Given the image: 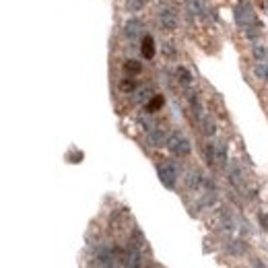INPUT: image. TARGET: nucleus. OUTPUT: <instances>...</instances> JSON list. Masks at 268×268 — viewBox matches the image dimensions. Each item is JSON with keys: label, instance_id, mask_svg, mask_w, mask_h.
Segmentation results:
<instances>
[{"label": "nucleus", "instance_id": "obj_1", "mask_svg": "<svg viewBox=\"0 0 268 268\" xmlns=\"http://www.w3.org/2000/svg\"><path fill=\"white\" fill-rule=\"evenodd\" d=\"M157 21L163 31H176L179 27V17L169 0H161L159 11H157Z\"/></svg>", "mask_w": 268, "mask_h": 268}, {"label": "nucleus", "instance_id": "obj_2", "mask_svg": "<svg viewBox=\"0 0 268 268\" xmlns=\"http://www.w3.org/2000/svg\"><path fill=\"white\" fill-rule=\"evenodd\" d=\"M165 146L169 149L171 155H176V157H188V155L192 153V143H190V138L184 136L181 132H178V130L167 134Z\"/></svg>", "mask_w": 268, "mask_h": 268}, {"label": "nucleus", "instance_id": "obj_3", "mask_svg": "<svg viewBox=\"0 0 268 268\" xmlns=\"http://www.w3.org/2000/svg\"><path fill=\"white\" fill-rule=\"evenodd\" d=\"M120 260H122V256H120L118 248H109V246L97 248V254H95L97 268H118Z\"/></svg>", "mask_w": 268, "mask_h": 268}, {"label": "nucleus", "instance_id": "obj_4", "mask_svg": "<svg viewBox=\"0 0 268 268\" xmlns=\"http://www.w3.org/2000/svg\"><path fill=\"white\" fill-rule=\"evenodd\" d=\"M157 174H159L161 184L165 188H169V190L176 188V184H178V167L171 161H161L157 165Z\"/></svg>", "mask_w": 268, "mask_h": 268}, {"label": "nucleus", "instance_id": "obj_5", "mask_svg": "<svg viewBox=\"0 0 268 268\" xmlns=\"http://www.w3.org/2000/svg\"><path fill=\"white\" fill-rule=\"evenodd\" d=\"M186 11L192 17L202 19V21L213 19V11H211V6L206 4L204 0H186Z\"/></svg>", "mask_w": 268, "mask_h": 268}, {"label": "nucleus", "instance_id": "obj_6", "mask_svg": "<svg viewBox=\"0 0 268 268\" xmlns=\"http://www.w3.org/2000/svg\"><path fill=\"white\" fill-rule=\"evenodd\" d=\"M122 264L124 268H143L144 260H143V252L141 248H136L132 244H128L126 252H124V258H122Z\"/></svg>", "mask_w": 268, "mask_h": 268}, {"label": "nucleus", "instance_id": "obj_7", "mask_svg": "<svg viewBox=\"0 0 268 268\" xmlns=\"http://www.w3.org/2000/svg\"><path fill=\"white\" fill-rule=\"evenodd\" d=\"M227 178H229L231 186L235 188L237 192H241V194L246 192V178H244V171H241L239 163H235V161L231 163V165H229V174H227Z\"/></svg>", "mask_w": 268, "mask_h": 268}, {"label": "nucleus", "instance_id": "obj_8", "mask_svg": "<svg viewBox=\"0 0 268 268\" xmlns=\"http://www.w3.org/2000/svg\"><path fill=\"white\" fill-rule=\"evenodd\" d=\"M124 36L128 37V39H141L143 37V31H144V23L141 21V19H128L126 23H124Z\"/></svg>", "mask_w": 268, "mask_h": 268}, {"label": "nucleus", "instance_id": "obj_9", "mask_svg": "<svg viewBox=\"0 0 268 268\" xmlns=\"http://www.w3.org/2000/svg\"><path fill=\"white\" fill-rule=\"evenodd\" d=\"M165 138H167L165 130L159 126H153L151 130H146V144L153 146V149H159V146L165 144Z\"/></svg>", "mask_w": 268, "mask_h": 268}, {"label": "nucleus", "instance_id": "obj_10", "mask_svg": "<svg viewBox=\"0 0 268 268\" xmlns=\"http://www.w3.org/2000/svg\"><path fill=\"white\" fill-rule=\"evenodd\" d=\"M198 126H200V132L206 136V138H213L214 134H217V122L213 120V116H202L200 120H198Z\"/></svg>", "mask_w": 268, "mask_h": 268}, {"label": "nucleus", "instance_id": "obj_11", "mask_svg": "<svg viewBox=\"0 0 268 268\" xmlns=\"http://www.w3.org/2000/svg\"><path fill=\"white\" fill-rule=\"evenodd\" d=\"M204 184V176L198 169H190L186 174V188L188 190H200Z\"/></svg>", "mask_w": 268, "mask_h": 268}, {"label": "nucleus", "instance_id": "obj_12", "mask_svg": "<svg viewBox=\"0 0 268 268\" xmlns=\"http://www.w3.org/2000/svg\"><path fill=\"white\" fill-rule=\"evenodd\" d=\"M229 157H227V144L225 143H214V165L227 167Z\"/></svg>", "mask_w": 268, "mask_h": 268}, {"label": "nucleus", "instance_id": "obj_13", "mask_svg": "<svg viewBox=\"0 0 268 268\" xmlns=\"http://www.w3.org/2000/svg\"><path fill=\"white\" fill-rule=\"evenodd\" d=\"M176 79H178V83L181 85V87H192V83H194V74L190 72V68H186V66H178V68H176Z\"/></svg>", "mask_w": 268, "mask_h": 268}, {"label": "nucleus", "instance_id": "obj_14", "mask_svg": "<svg viewBox=\"0 0 268 268\" xmlns=\"http://www.w3.org/2000/svg\"><path fill=\"white\" fill-rule=\"evenodd\" d=\"M141 54L146 60H153L155 58V39L151 36H143L141 37Z\"/></svg>", "mask_w": 268, "mask_h": 268}, {"label": "nucleus", "instance_id": "obj_15", "mask_svg": "<svg viewBox=\"0 0 268 268\" xmlns=\"http://www.w3.org/2000/svg\"><path fill=\"white\" fill-rule=\"evenodd\" d=\"M161 54H163V58H167V60H178L179 52H178V46L171 39H163L161 41Z\"/></svg>", "mask_w": 268, "mask_h": 268}, {"label": "nucleus", "instance_id": "obj_16", "mask_svg": "<svg viewBox=\"0 0 268 268\" xmlns=\"http://www.w3.org/2000/svg\"><path fill=\"white\" fill-rule=\"evenodd\" d=\"M136 87H138V83L134 81V76H124V79L118 81V91H120V93L130 95V93L136 91Z\"/></svg>", "mask_w": 268, "mask_h": 268}, {"label": "nucleus", "instance_id": "obj_17", "mask_svg": "<svg viewBox=\"0 0 268 268\" xmlns=\"http://www.w3.org/2000/svg\"><path fill=\"white\" fill-rule=\"evenodd\" d=\"M227 252L231 256H244L248 252V244L246 241H241V239H233L227 244Z\"/></svg>", "mask_w": 268, "mask_h": 268}, {"label": "nucleus", "instance_id": "obj_18", "mask_svg": "<svg viewBox=\"0 0 268 268\" xmlns=\"http://www.w3.org/2000/svg\"><path fill=\"white\" fill-rule=\"evenodd\" d=\"M252 58L256 62H268V48L264 44H260V41H256L252 46Z\"/></svg>", "mask_w": 268, "mask_h": 268}, {"label": "nucleus", "instance_id": "obj_19", "mask_svg": "<svg viewBox=\"0 0 268 268\" xmlns=\"http://www.w3.org/2000/svg\"><path fill=\"white\" fill-rule=\"evenodd\" d=\"M163 103H165L163 95H153V97L144 103V106H146V114H155V111H159L163 107Z\"/></svg>", "mask_w": 268, "mask_h": 268}, {"label": "nucleus", "instance_id": "obj_20", "mask_svg": "<svg viewBox=\"0 0 268 268\" xmlns=\"http://www.w3.org/2000/svg\"><path fill=\"white\" fill-rule=\"evenodd\" d=\"M149 0H124V8L128 13H141L146 8Z\"/></svg>", "mask_w": 268, "mask_h": 268}, {"label": "nucleus", "instance_id": "obj_21", "mask_svg": "<svg viewBox=\"0 0 268 268\" xmlns=\"http://www.w3.org/2000/svg\"><path fill=\"white\" fill-rule=\"evenodd\" d=\"M124 71H126L128 76H136V74L143 72V64L138 62V60L130 58V60H126V62H124Z\"/></svg>", "mask_w": 268, "mask_h": 268}, {"label": "nucleus", "instance_id": "obj_22", "mask_svg": "<svg viewBox=\"0 0 268 268\" xmlns=\"http://www.w3.org/2000/svg\"><path fill=\"white\" fill-rule=\"evenodd\" d=\"M153 95L155 93H153L151 87H141V89L136 87V91H134V103H146L153 97Z\"/></svg>", "mask_w": 268, "mask_h": 268}, {"label": "nucleus", "instance_id": "obj_23", "mask_svg": "<svg viewBox=\"0 0 268 268\" xmlns=\"http://www.w3.org/2000/svg\"><path fill=\"white\" fill-rule=\"evenodd\" d=\"M252 72L258 81H264L268 83V62H256L254 68H252Z\"/></svg>", "mask_w": 268, "mask_h": 268}, {"label": "nucleus", "instance_id": "obj_24", "mask_svg": "<svg viewBox=\"0 0 268 268\" xmlns=\"http://www.w3.org/2000/svg\"><path fill=\"white\" fill-rule=\"evenodd\" d=\"M202 157L206 161V165H214V143H206L202 144Z\"/></svg>", "mask_w": 268, "mask_h": 268}, {"label": "nucleus", "instance_id": "obj_25", "mask_svg": "<svg viewBox=\"0 0 268 268\" xmlns=\"http://www.w3.org/2000/svg\"><path fill=\"white\" fill-rule=\"evenodd\" d=\"M221 227L225 229V231H233V229H235V221H233V217H231V214L227 213V211H223L221 213Z\"/></svg>", "mask_w": 268, "mask_h": 268}, {"label": "nucleus", "instance_id": "obj_26", "mask_svg": "<svg viewBox=\"0 0 268 268\" xmlns=\"http://www.w3.org/2000/svg\"><path fill=\"white\" fill-rule=\"evenodd\" d=\"M244 33H246V39H250V41H260V37H262V29L260 27H246L244 29Z\"/></svg>", "mask_w": 268, "mask_h": 268}, {"label": "nucleus", "instance_id": "obj_27", "mask_svg": "<svg viewBox=\"0 0 268 268\" xmlns=\"http://www.w3.org/2000/svg\"><path fill=\"white\" fill-rule=\"evenodd\" d=\"M250 266H252V268H268L262 260H260V258H254V260L252 262H250Z\"/></svg>", "mask_w": 268, "mask_h": 268}, {"label": "nucleus", "instance_id": "obj_28", "mask_svg": "<svg viewBox=\"0 0 268 268\" xmlns=\"http://www.w3.org/2000/svg\"><path fill=\"white\" fill-rule=\"evenodd\" d=\"M260 225L262 229H268V213H260Z\"/></svg>", "mask_w": 268, "mask_h": 268}]
</instances>
